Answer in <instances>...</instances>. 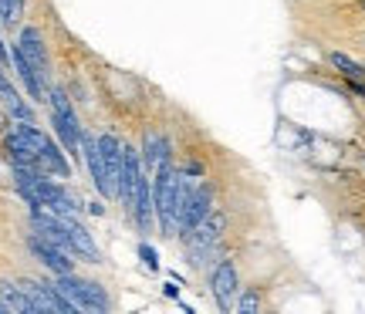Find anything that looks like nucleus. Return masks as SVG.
Masks as SVG:
<instances>
[{
  "label": "nucleus",
  "instance_id": "obj_1",
  "mask_svg": "<svg viewBox=\"0 0 365 314\" xmlns=\"http://www.w3.org/2000/svg\"><path fill=\"white\" fill-rule=\"evenodd\" d=\"M193 193V186L186 179V172H176L173 162H166L163 169L153 176V199H156V216H159V226L166 236H176L180 234V209L186 203V197Z\"/></svg>",
  "mask_w": 365,
  "mask_h": 314
},
{
  "label": "nucleus",
  "instance_id": "obj_2",
  "mask_svg": "<svg viewBox=\"0 0 365 314\" xmlns=\"http://www.w3.org/2000/svg\"><path fill=\"white\" fill-rule=\"evenodd\" d=\"M54 288L61 291V298H65L75 311H91V314H105L112 304H108V294H105L102 284H95V281H81L78 274H58L54 281Z\"/></svg>",
  "mask_w": 365,
  "mask_h": 314
},
{
  "label": "nucleus",
  "instance_id": "obj_3",
  "mask_svg": "<svg viewBox=\"0 0 365 314\" xmlns=\"http://www.w3.org/2000/svg\"><path fill=\"white\" fill-rule=\"evenodd\" d=\"M48 102H51V125H54V132L61 135L65 152L78 156L81 152V125H78V115H75V105H71L68 92L65 88H51V92H48Z\"/></svg>",
  "mask_w": 365,
  "mask_h": 314
},
{
  "label": "nucleus",
  "instance_id": "obj_4",
  "mask_svg": "<svg viewBox=\"0 0 365 314\" xmlns=\"http://www.w3.org/2000/svg\"><path fill=\"white\" fill-rule=\"evenodd\" d=\"M27 247H31V253L38 257V263H44L51 274H75V253H68L61 244H54L51 236H44V234H34L27 236Z\"/></svg>",
  "mask_w": 365,
  "mask_h": 314
},
{
  "label": "nucleus",
  "instance_id": "obj_5",
  "mask_svg": "<svg viewBox=\"0 0 365 314\" xmlns=\"http://www.w3.org/2000/svg\"><path fill=\"white\" fill-rule=\"evenodd\" d=\"M210 291L220 304V311H234L237 308V294H240V277H237L234 261H220L210 274Z\"/></svg>",
  "mask_w": 365,
  "mask_h": 314
},
{
  "label": "nucleus",
  "instance_id": "obj_6",
  "mask_svg": "<svg viewBox=\"0 0 365 314\" xmlns=\"http://www.w3.org/2000/svg\"><path fill=\"white\" fill-rule=\"evenodd\" d=\"M81 156H85V162H88L95 189H98L105 199H118L115 183H112V176H108V169H105V162H102V152H98V139L88 135V132H81Z\"/></svg>",
  "mask_w": 365,
  "mask_h": 314
},
{
  "label": "nucleus",
  "instance_id": "obj_7",
  "mask_svg": "<svg viewBox=\"0 0 365 314\" xmlns=\"http://www.w3.org/2000/svg\"><path fill=\"white\" fill-rule=\"evenodd\" d=\"M21 288H24L27 301L34 311H58V314H75V308L61 298V291L48 284V281H21Z\"/></svg>",
  "mask_w": 365,
  "mask_h": 314
},
{
  "label": "nucleus",
  "instance_id": "obj_8",
  "mask_svg": "<svg viewBox=\"0 0 365 314\" xmlns=\"http://www.w3.org/2000/svg\"><path fill=\"white\" fill-rule=\"evenodd\" d=\"M207 213H213V189L210 186H196L180 209V234H190Z\"/></svg>",
  "mask_w": 365,
  "mask_h": 314
},
{
  "label": "nucleus",
  "instance_id": "obj_9",
  "mask_svg": "<svg viewBox=\"0 0 365 314\" xmlns=\"http://www.w3.org/2000/svg\"><path fill=\"white\" fill-rule=\"evenodd\" d=\"M17 51L34 65V71H38L41 78H48V48H44V38H41L38 27H24V31H21V38H17Z\"/></svg>",
  "mask_w": 365,
  "mask_h": 314
},
{
  "label": "nucleus",
  "instance_id": "obj_10",
  "mask_svg": "<svg viewBox=\"0 0 365 314\" xmlns=\"http://www.w3.org/2000/svg\"><path fill=\"white\" fill-rule=\"evenodd\" d=\"M61 226H65V236H68V244H71V250H75V257H85V261H91V263H102L95 240H91V234L78 223V216H61Z\"/></svg>",
  "mask_w": 365,
  "mask_h": 314
},
{
  "label": "nucleus",
  "instance_id": "obj_11",
  "mask_svg": "<svg viewBox=\"0 0 365 314\" xmlns=\"http://www.w3.org/2000/svg\"><path fill=\"white\" fill-rule=\"evenodd\" d=\"M143 159H145V172H149V176H156V172L170 162V142H166V135H159V132H145Z\"/></svg>",
  "mask_w": 365,
  "mask_h": 314
},
{
  "label": "nucleus",
  "instance_id": "obj_12",
  "mask_svg": "<svg viewBox=\"0 0 365 314\" xmlns=\"http://www.w3.org/2000/svg\"><path fill=\"white\" fill-rule=\"evenodd\" d=\"M11 61H14V68H17L21 81H24L27 95H31L34 102H48V88H44V78H41L38 71H34V65H31V61H27V58L17 51V48L11 51Z\"/></svg>",
  "mask_w": 365,
  "mask_h": 314
},
{
  "label": "nucleus",
  "instance_id": "obj_13",
  "mask_svg": "<svg viewBox=\"0 0 365 314\" xmlns=\"http://www.w3.org/2000/svg\"><path fill=\"white\" fill-rule=\"evenodd\" d=\"M21 311H34L27 294L21 284H11V281H0V314H21Z\"/></svg>",
  "mask_w": 365,
  "mask_h": 314
},
{
  "label": "nucleus",
  "instance_id": "obj_14",
  "mask_svg": "<svg viewBox=\"0 0 365 314\" xmlns=\"http://www.w3.org/2000/svg\"><path fill=\"white\" fill-rule=\"evenodd\" d=\"M328 61H331V68H335V71H341L345 78H365V65H359V61H355V58H349V54L331 51V54H328Z\"/></svg>",
  "mask_w": 365,
  "mask_h": 314
},
{
  "label": "nucleus",
  "instance_id": "obj_15",
  "mask_svg": "<svg viewBox=\"0 0 365 314\" xmlns=\"http://www.w3.org/2000/svg\"><path fill=\"white\" fill-rule=\"evenodd\" d=\"M24 14V0H0V24L14 27Z\"/></svg>",
  "mask_w": 365,
  "mask_h": 314
},
{
  "label": "nucleus",
  "instance_id": "obj_16",
  "mask_svg": "<svg viewBox=\"0 0 365 314\" xmlns=\"http://www.w3.org/2000/svg\"><path fill=\"white\" fill-rule=\"evenodd\" d=\"M261 308V298H257V291H244L240 298H237V311L240 314H254Z\"/></svg>",
  "mask_w": 365,
  "mask_h": 314
},
{
  "label": "nucleus",
  "instance_id": "obj_17",
  "mask_svg": "<svg viewBox=\"0 0 365 314\" xmlns=\"http://www.w3.org/2000/svg\"><path fill=\"white\" fill-rule=\"evenodd\" d=\"M139 257L145 261V267H149V271H159V253L149 247V244H139Z\"/></svg>",
  "mask_w": 365,
  "mask_h": 314
},
{
  "label": "nucleus",
  "instance_id": "obj_18",
  "mask_svg": "<svg viewBox=\"0 0 365 314\" xmlns=\"http://www.w3.org/2000/svg\"><path fill=\"white\" fill-rule=\"evenodd\" d=\"M186 176H203V166H196V162H190V166H186Z\"/></svg>",
  "mask_w": 365,
  "mask_h": 314
},
{
  "label": "nucleus",
  "instance_id": "obj_19",
  "mask_svg": "<svg viewBox=\"0 0 365 314\" xmlns=\"http://www.w3.org/2000/svg\"><path fill=\"white\" fill-rule=\"evenodd\" d=\"M166 298H180V288H176V284H166Z\"/></svg>",
  "mask_w": 365,
  "mask_h": 314
}]
</instances>
